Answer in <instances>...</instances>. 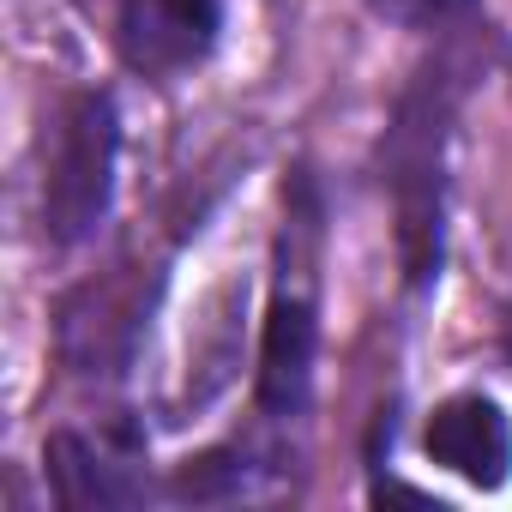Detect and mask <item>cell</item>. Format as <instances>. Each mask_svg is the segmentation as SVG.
<instances>
[{
    "instance_id": "1",
    "label": "cell",
    "mask_w": 512,
    "mask_h": 512,
    "mask_svg": "<svg viewBox=\"0 0 512 512\" xmlns=\"http://www.w3.org/2000/svg\"><path fill=\"white\" fill-rule=\"evenodd\" d=\"M446 133H452V79L428 67L386 133V187L398 211V260L410 284H428L440 272L446 247Z\"/></svg>"
},
{
    "instance_id": "2",
    "label": "cell",
    "mask_w": 512,
    "mask_h": 512,
    "mask_svg": "<svg viewBox=\"0 0 512 512\" xmlns=\"http://www.w3.org/2000/svg\"><path fill=\"white\" fill-rule=\"evenodd\" d=\"M115 97L109 91H85L67 103L61 127H55V151H49V175H43V223L61 247L97 235V223L109 217L115 199Z\"/></svg>"
},
{
    "instance_id": "3",
    "label": "cell",
    "mask_w": 512,
    "mask_h": 512,
    "mask_svg": "<svg viewBox=\"0 0 512 512\" xmlns=\"http://www.w3.org/2000/svg\"><path fill=\"white\" fill-rule=\"evenodd\" d=\"M217 0H121V55L133 73L163 79L211 55L217 43Z\"/></svg>"
},
{
    "instance_id": "4",
    "label": "cell",
    "mask_w": 512,
    "mask_h": 512,
    "mask_svg": "<svg viewBox=\"0 0 512 512\" xmlns=\"http://www.w3.org/2000/svg\"><path fill=\"white\" fill-rule=\"evenodd\" d=\"M43 458H49L55 500L67 512H109V506H139L145 500V470L133 464V452H115L97 434L61 428V434H49Z\"/></svg>"
},
{
    "instance_id": "5",
    "label": "cell",
    "mask_w": 512,
    "mask_h": 512,
    "mask_svg": "<svg viewBox=\"0 0 512 512\" xmlns=\"http://www.w3.org/2000/svg\"><path fill=\"white\" fill-rule=\"evenodd\" d=\"M428 458L446 464L452 476L476 482V488H500L506 470H512V422L482 392L446 398L428 416Z\"/></svg>"
},
{
    "instance_id": "6",
    "label": "cell",
    "mask_w": 512,
    "mask_h": 512,
    "mask_svg": "<svg viewBox=\"0 0 512 512\" xmlns=\"http://www.w3.org/2000/svg\"><path fill=\"white\" fill-rule=\"evenodd\" d=\"M314 344H320V320H314V296L308 290H278L272 314H266V344H260V404L272 416H296L308 404L314 386Z\"/></svg>"
},
{
    "instance_id": "7",
    "label": "cell",
    "mask_w": 512,
    "mask_h": 512,
    "mask_svg": "<svg viewBox=\"0 0 512 512\" xmlns=\"http://www.w3.org/2000/svg\"><path fill=\"white\" fill-rule=\"evenodd\" d=\"M368 7L398 25H446V19L470 13V0H368Z\"/></svg>"
},
{
    "instance_id": "8",
    "label": "cell",
    "mask_w": 512,
    "mask_h": 512,
    "mask_svg": "<svg viewBox=\"0 0 512 512\" xmlns=\"http://www.w3.org/2000/svg\"><path fill=\"white\" fill-rule=\"evenodd\" d=\"M506 350H512V308H506Z\"/></svg>"
}]
</instances>
